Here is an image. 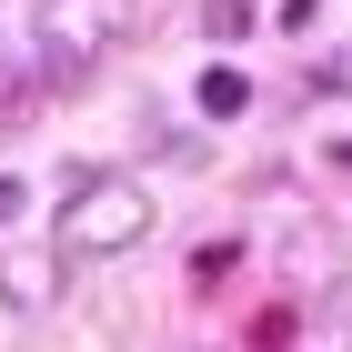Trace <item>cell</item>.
<instances>
[{
    "mask_svg": "<svg viewBox=\"0 0 352 352\" xmlns=\"http://www.w3.org/2000/svg\"><path fill=\"white\" fill-rule=\"evenodd\" d=\"M141 232H151V191H141L131 171H101V182H81L71 201H60V252H71V262L131 252Z\"/></svg>",
    "mask_w": 352,
    "mask_h": 352,
    "instance_id": "obj_1",
    "label": "cell"
},
{
    "mask_svg": "<svg viewBox=\"0 0 352 352\" xmlns=\"http://www.w3.org/2000/svg\"><path fill=\"white\" fill-rule=\"evenodd\" d=\"M41 81H51V60H0V121H30Z\"/></svg>",
    "mask_w": 352,
    "mask_h": 352,
    "instance_id": "obj_2",
    "label": "cell"
},
{
    "mask_svg": "<svg viewBox=\"0 0 352 352\" xmlns=\"http://www.w3.org/2000/svg\"><path fill=\"white\" fill-rule=\"evenodd\" d=\"M201 111H212V121L252 111V81H242V71H201Z\"/></svg>",
    "mask_w": 352,
    "mask_h": 352,
    "instance_id": "obj_3",
    "label": "cell"
},
{
    "mask_svg": "<svg viewBox=\"0 0 352 352\" xmlns=\"http://www.w3.org/2000/svg\"><path fill=\"white\" fill-rule=\"evenodd\" d=\"M252 21H262V0H201V30H212V41H242Z\"/></svg>",
    "mask_w": 352,
    "mask_h": 352,
    "instance_id": "obj_4",
    "label": "cell"
},
{
    "mask_svg": "<svg viewBox=\"0 0 352 352\" xmlns=\"http://www.w3.org/2000/svg\"><path fill=\"white\" fill-rule=\"evenodd\" d=\"M0 302H21V312L51 302V262H10V272H0Z\"/></svg>",
    "mask_w": 352,
    "mask_h": 352,
    "instance_id": "obj_5",
    "label": "cell"
},
{
    "mask_svg": "<svg viewBox=\"0 0 352 352\" xmlns=\"http://www.w3.org/2000/svg\"><path fill=\"white\" fill-rule=\"evenodd\" d=\"M10 212H21V182H10V171H0V221H10Z\"/></svg>",
    "mask_w": 352,
    "mask_h": 352,
    "instance_id": "obj_6",
    "label": "cell"
},
{
    "mask_svg": "<svg viewBox=\"0 0 352 352\" xmlns=\"http://www.w3.org/2000/svg\"><path fill=\"white\" fill-rule=\"evenodd\" d=\"M292 21H312V0H292Z\"/></svg>",
    "mask_w": 352,
    "mask_h": 352,
    "instance_id": "obj_7",
    "label": "cell"
},
{
    "mask_svg": "<svg viewBox=\"0 0 352 352\" xmlns=\"http://www.w3.org/2000/svg\"><path fill=\"white\" fill-rule=\"evenodd\" d=\"M322 352H352V342H322Z\"/></svg>",
    "mask_w": 352,
    "mask_h": 352,
    "instance_id": "obj_8",
    "label": "cell"
}]
</instances>
